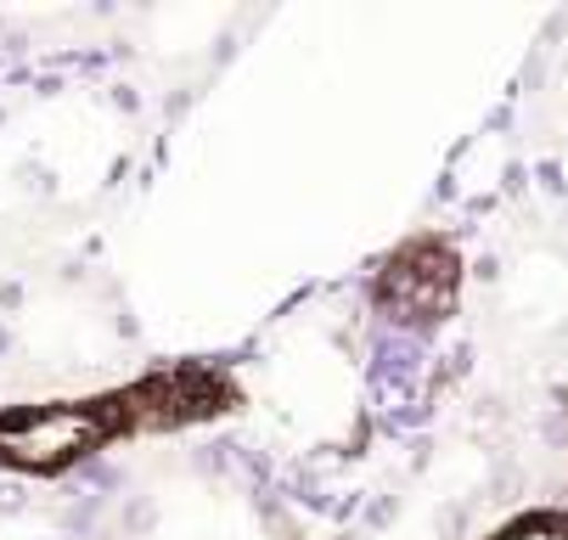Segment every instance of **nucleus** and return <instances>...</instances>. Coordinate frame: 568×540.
<instances>
[{"mask_svg": "<svg viewBox=\"0 0 568 540\" xmlns=\"http://www.w3.org/2000/svg\"><path fill=\"white\" fill-rule=\"evenodd\" d=\"M135 434L130 395H91V400H45V406H7L0 411V468L18 473H68L73 461L108 450L113 439Z\"/></svg>", "mask_w": 568, "mask_h": 540, "instance_id": "obj_1", "label": "nucleus"}, {"mask_svg": "<svg viewBox=\"0 0 568 540\" xmlns=\"http://www.w3.org/2000/svg\"><path fill=\"white\" fill-rule=\"evenodd\" d=\"M456 287H462L456 248L439 237H423V243H405L399 254H388L372 293L394 322H439V316H450Z\"/></svg>", "mask_w": 568, "mask_h": 540, "instance_id": "obj_2", "label": "nucleus"}, {"mask_svg": "<svg viewBox=\"0 0 568 540\" xmlns=\"http://www.w3.org/2000/svg\"><path fill=\"white\" fill-rule=\"evenodd\" d=\"M490 540H568V507H557V512H524V518L501 523Z\"/></svg>", "mask_w": 568, "mask_h": 540, "instance_id": "obj_3", "label": "nucleus"}]
</instances>
